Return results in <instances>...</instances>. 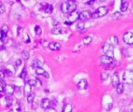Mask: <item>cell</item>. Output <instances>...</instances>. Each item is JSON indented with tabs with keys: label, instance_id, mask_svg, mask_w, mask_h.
<instances>
[{
	"label": "cell",
	"instance_id": "cell-28",
	"mask_svg": "<svg viewBox=\"0 0 133 112\" xmlns=\"http://www.w3.org/2000/svg\"><path fill=\"white\" fill-rule=\"evenodd\" d=\"M109 76V73H108V72H103V73H101V79L103 80V81H105V80H107Z\"/></svg>",
	"mask_w": 133,
	"mask_h": 112
},
{
	"label": "cell",
	"instance_id": "cell-11",
	"mask_svg": "<svg viewBox=\"0 0 133 112\" xmlns=\"http://www.w3.org/2000/svg\"><path fill=\"white\" fill-rule=\"evenodd\" d=\"M50 105H51V101L49 99H48V98H44L42 99L41 102V106L43 109H48L50 107Z\"/></svg>",
	"mask_w": 133,
	"mask_h": 112
},
{
	"label": "cell",
	"instance_id": "cell-1",
	"mask_svg": "<svg viewBox=\"0 0 133 112\" xmlns=\"http://www.w3.org/2000/svg\"><path fill=\"white\" fill-rule=\"evenodd\" d=\"M76 3L75 1H68L64 2L61 6V10L64 13H71L76 11Z\"/></svg>",
	"mask_w": 133,
	"mask_h": 112
},
{
	"label": "cell",
	"instance_id": "cell-3",
	"mask_svg": "<svg viewBox=\"0 0 133 112\" xmlns=\"http://www.w3.org/2000/svg\"><path fill=\"white\" fill-rule=\"evenodd\" d=\"M108 12V9L106 6H100L91 15L92 17L94 18H100L104 16Z\"/></svg>",
	"mask_w": 133,
	"mask_h": 112
},
{
	"label": "cell",
	"instance_id": "cell-27",
	"mask_svg": "<svg viewBox=\"0 0 133 112\" xmlns=\"http://www.w3.org/2000/svg\"><path fill=\"white\" fill-rule=\"evenodd\" d=\"M34 97H35V94L34 93H31L30 95L27 96V102L29 103V104H31V103H33V101L34 100Z\"/></svg>",
	"mask_w": 133,
	"mask_h": 112
},
{
	"label": "cell",
	"instance_id": "cell-32",
	"mask_svg": "<svg viewBox=\"0 0 133 112\" xmlns=\"http://www.w3.org/2000/svg\"><path fill=\"white\" fill-rule=\"evenodd\" d=\"M26 69L24 68V69H23V70H22V72H21V73H20V77L21 78V79H25L26 77Z\"/></svg>",
	"mask_w": 133,
	"mask_h": 112
},
{
	"label": "cell",
	"instance_id": "cell-7",
	"mask_svg": "<svg viewBox=\"0 0 133 112\" xmlns=\"http://www.w3.org/2000/svg\"><path fill=\"white\" fill-rule=\"evenodd\" d=\"M91 17V14L89 11H83L79 13V19L81 20H86Z\"/></svg>",
	"mask_w": 133,
	"mask_h": 112
},
{
	"label": "cell",
	"instance_id": "cell-16",
	"mask_svg": "<svg viewBox=\"0 0 133 112\" xmlns=\"http://www.w3.org/2000/svg\"><path fill=\"white\" fill-rule=\"evenodd\" d=\"M31 90H32V87H30L27 83H25V86H24V95H26V96L30 95V93H31Z\"/></svg>",
	"mask_w": 133,
	"mask_h": 112
},
{
	"label": "cell",
	"instance_id": "cell-37",
	"mask_svg": "<svg viewBox=\"0 0 133 112\" xmlns=\"http://www.w3.org/2000/svg\"><path fill=\"white\" fill-rule=\"evenodd\" d=\"M9 112H21V110L20 108H14V109L10 110Z\"/></svg>",
	"mask_w": 133,
	"mask_h": 112
},
{
	"label": "cell",
	"instance_id": "cell-34",
	"mask_svg": "<svg viewBox=\"0 0 133 112\" xmlns=\"http://www.w3.org/2000/svg\"><path fill=\"white\" fill-rule=\"evenodd\" d=\"M4 11H5V6H4L3 4L1 2H0V14L3 13Z\"/></svg>",
	"mask_w": 133,
	"mask_h": 112
},
{
	"label": "cell",
	"instance_id": "cell-30",
	"mask_svg": "<svg viewBox=\"0 0 133 112\" xmlns=\"http://www.w3.org/2000/svg\"><path fill=\"white\" fill-rule=\"evenodd\" d=\"M84 29V23L83 22H80V23H79L77 25H76V30H79L81 31Z\"/></svg>",
	"mask_w": 133,
	"mask_h": 112
},
{
	"label": "cell",
	"instance_id": "cell-31",
	"mask_svg": "<svg viewBox=\"0 0 133 112\" xmlns=\"http://www.w3.org/2000/svg\"><path fill=\"white\" fill-rule=\"evenodd\" d=\"M120 16H121V13L119 12H114L113 14L111 15V18H112V19H114V20H117Z\"/></svg>",
	"mask_w": 133,
	"mask_h": 112
},
{
	"label": "cell",
	"instance_id": "cell-19",
	"mask_svg": "<svg viewBox=\"0 0 133 112\" xmlns=\"http://www.w3.org/2000/svg\"><path fill=\"white\" fill-rule=\"evenodd\" d=\"M73 111V106L70 104H66L62 108L61 112H72Z\"/></svg>",
	"mask_w": 133,
	"mask_h": 112
},
{
	"label": "cell",
	"instance_id": "cell-6",
	"mask_svg": "<svg viewBox=\"0 0 133 112\" xmlns=\"http://www.w3.org/2000/svg\"><path fill=\"white\" fill-rule=\"evenodd\" d=\"M9 31V26L6 24H3L0 29V33H1V40L2 41H5L6 38L7 37V33Z\"/></svg>",
	"mask_w": 133,
	"mask_h": 112
},
{
	"label": "cell",
	"instance_id": "cell-39",
	"mask_svg": "<svg viewBox=\"0 0 133 112\" xmlns=\"http://www.w3.org/2000/svg\"><path fill=\"white\" fill-rule=\"evenodd\" d=\"M43 76H44L46 79H48V78H49V74H48V73H47V72H46V73L43 75Z\"/></svg>",
	"mask_w": 133,
	"mask_h": 112
},
{
	"label": "cell",
	"instance_id": "cell-25",
	"mask_svg": "<svg viewBox=\"0 0 133 112\" xmlns=\"http://www.w3.org/2000/svg\"><path fill=\"white\" fill-rule=\"evenodd\" d=\"M6 86V83L4 80H0V93L4 92L5 90V88Z\"/></svg>",
	"mask_w": 133,
	"mask_h": 112
},
{
	"label": "cell",
	"instance_id": "cell-2",
	"mask_svg": "<svg viewBox=\"0 0 133 112\" xmlns=\"http://www.w3.org/2000/svg\"><path fill=\"white\" fill-rule=\"evenodd\" d=\"M123 82L126 84H132L133 83V71L132 70H126L124 72L122 75Z\"/></svg>",
	"mask_w": 133,
	"mask_h": 112
},
{
	"label": "cell",
	"instance_id": "cell-41",
	"mask_svg": "<svg viewBox=\"0 0 133 112\" xmlns=\"http://www.w3.org/2000/svg\"><path fill=\"white\" fill-rule=\"evenodd\" d=\"M131 112H133V109H132V110L131 111Z\"/></svg>",
	"mask_w": 133,
	"mask_h": 112
},
{
	"label": "cell",
	"instance_id": "cell-36",
	"mask_svg": "<svg viewBox=\"0 0 133 112\" xmlns=\"http://www.w3.org/2000/svg\"><path fill=\"white\" fill-rule=\"evenodd\" d=\"M45 112H57V110L53 108V107H49V108L45 110Z\"/></svg>",
	"mask_w": 133,
	"mask_h": 112
},
{
	"label": "cell",
	"instance_id": "cell-20",
	"mask_svg": "<svg viewBox=\"0 0 133 112\" xmlns=\"http://www.w3.org/2000/svg\"><path fill=\"white\" fill-rule=\"evenodd\" d=\"M128 2L127 1H123L121 2V12H126L128 10Z\"/></svg>",
	"mask_w": 133,
	"mask_h": 112
},
{
	"label": "cell",
	"instance_id": "cell-29",
	"mask_svg": "<svg viewBox=\"0 0 133 112\" xmlns=\"http://www.w3.org/2000/svg\"><path fill=\"white\" fill-rule=\"evenodd\" d=\"M34 30H35V34H36V35H37V36H40V35L41 34V33H42V30H41V26H35Z\"/></svg>",
	"mask_w": 133,
	"mask_h": 112
},
{
	"label": "cell",
	"instance_id": "cell-18",
	"mask_svg": "<svg viewBox=\"0 0 133 112\" xmlns=\"http://www.w3.org/2000/svg\"><path fill=\"white\" fill-rule=\"evenodd\" d=\"M64 31L61 28H59V27H55L54 29L51 30V34H55V35H59V34H63Z\"/></svg>",
	"mask_w": 133,
	"mask_h": 112
},
{
	"label": "cell",
	"instance_id": "cell-4",
	"mask_svg": "<svg viewBox=\"0 0 133 112\" xmlns=\"http://www.w3.org/2000/svg\"><path fill=\"white\" fill-rule=\"evenodd\" d=\"M102 51L105 54L106 56L114 59V47L110 44H105L102 47Z\"/></svg>",
	"mask_w": 133,
	"mask_h": 112
},
{
	"label": "cell",
	"instance_id": "cell-8",
	"mask_svg": "<svg viewBox=\"0 0 133 112\" xmlns=\"http://www.w3.org/2000/svg\"><path fill=\"white\" fill-rule=\"evenodd\" d=\"M79 12L77 11H74L73 12H71L69 16V20L70 21V23H73L76 20L79 19Z\"/></svg>",
	"mask_w": 133,
	"mask_h": 112
},
{
	"label": "cell",
	"instance_id": "cell-35",
	"mask_svg": "<svg viewBox=\"0 0 133 112\" xmlns=\"http://www.w3.org/2000/svg\"><path fill=\"white\" fill-rule=\"evenodd\" d=\"M5 76H6V74H5V72L4 71H0V79L1 80H2L4 78H5Z\"/></svg>",
	"mask_w": 133,
	"mask_h": 112
},
{
	"label": "cell",
	"instance_id": "cell-17",
	"mask_svg": "<svg viewBox=\"0 0 133 112\" xmlns=\"http://www.w3.org/2000/svg\"><path fill=\"white\" fill-rule=\"evenodd\" d=\"M116 90L118 94H121V93H123L124 90H125V86H124V84L122 83H120L116 87Z\"/></svg>",
	"mask_w": 133,
	"mask_h": 112
},
{
	"label": "cell",
	"instance_id": "cell-10",
	"mask_svg": "<svg viewBox=\"0 0 133 112\" xmlns=\"http://www.w3.org/2000/svg\"><path fill=\"white\" fill-rule=\"evenodd\" d=\"M48 48L52 51H59L61 49V44L59 42H51L48 44Z\"/></svg>",
	"mask_w": 133,
	"mask_h": 112
},
{
	"label": "cell",
	"instance_id": "cell-5",
	"mask_svg": "<svg viewBox=\"0 0 133 112\" xmlns=\"http://www.w3.org/2000/svg\"><path fill=\"white\" fill-rule=\"evenodd\" d=\"M123 41L129 45L133 44V33L126 32L123 35Z\"/></svg>",
	"mask_w": 133,
	"mask_h": 112
},
{
	"label": "cell",
	"instance_id": "cell-15",
	"mask_svg": "<svg viewBox=\"0 0 133 112\" xmlns=\"http://www.w3.org/2000/svg\"><path fill=\"white\" fill-rule=\"evenodd\" d=\"M43 65H44V63H43L42 62H41V61L38 60V59H35V60H34V62H32L31 66L33 67L34 69H36L37 68H39V67H41Z\"/></svg>",
	"mask_w": 133,
	"mask_h": 112
},
{
	"label": "cell",
	"instance_id": "cell-12",
	"mask_svg": "<svg viewBox=\"0 0 133 112\" xmlns=\"http://www.w3.org/2000/svg\"><path fill=\"white\" fill-rule=\"evenodd\" d=\"M4 91H5V93L9 96L12 95L15 92V87H13L12 85H6V88H5V90Z\"/></svg>",
	"mask_w": 133,
	"mask_h": 112
},
{
	"label": "cell",
	"instance_id": "cell-21",
	"mask_svg": "<svg viewBox=\"0 0 133 112\" xmlns=\"http://www.w3.org/2000/svg\"><path fill=\"white\" fill-rule=\"evenodd\" d=\"M44 12H45L47 14H51L53 12V6L52 5H49V4H47V6L44 8Z\"/></svg>",
	"mask_w": 133,
	"mask_h": 112
},
{
	"label": "cell",
	"instance_id": "cell-9",
	"mask_svg": "<svg viewBox=\"0 0 133 112\" xmlns=\"http://www.w3.org/2000/svg\"><path fill=\"white\" fill-rule=\"evenodd\" d=\"M120 83V79H119L118 73H114L112 75V85L114 87H116Z\"/></svg>",
	"mask_w": 133,
	"mask_h": 112
},
{
	"label": "cell",
	"instance_id": "cell-23",
	"mask_svg": "<svg viewBox=\"0 0 133 112\" xmlns=\"http://www.w3.org/2000/svg\"><path fill=\"white\" fill-rule=\"evenodd\" d=\"M35 73H36L37 75H43L44 73H46V71L44 70L42 67H39V68H37L35 69Z\"/></svg>",
	"mask_w": 133,
	"mask_h": 112
},
{
	"label": "cell",
	"instance_id": "cell-14",
	"mask_svg": "<svg viewBox=\"0 0 133 112\" xmlns=\"http://www.w3.org/2000/svg\"><path fill=\"white\" fill-rule=\"evenodd\" d=\"M113 59H111V58L108 57V56H106V55H102L100 58V62H102V63H104V64H110L113 62Z\"/></svg>",
	"mask_w": 133,
	"mask_h": 112
},
{
	"label": "cell",
	"instance_id": "cell-40",
	"mask_svg": "<svg viewBox=\"0 0 133 112\" xmlns=\"http://www.w3.org/2000/svg\"><path fill=\"white\" fill-rule=\"evenodd\" d=\"M94 2V1H91V2H87V4H93Z\"/></svg>",
	"mask_w": 133,
	"mask_h": 112
},
{
	"label": "cell",
	"instance_id": "cell-33",
	"mask_svg": "<svg viewBox=\"0 0 133 112\" xmlns=\"http://www.w3.org/2000/svg\"><path fill=\"white\" fill-rule=\"evenodd\" d=\"M27 83L30 85V87H35V86H37V81H36V80H34V79H30V80H28Z\"/></svg>",
	"mask_w": 133,
	"mask_h": 112
},
{
	"label": "cell",
	"instance_id": "cell-24",
	"mask_svg": "<svg viewBox=\"0 0 133 112\" xmlns=\"http://www.w3.org/2000/svg\"><path fill=\"white\" fill-rule=\"evenodd\" d=\"M21 56H22V58H23V59L28 60L29 58H30V53L27 51H24L21 54Z\"/></svg>",
	"mask_w": 133,
	"mask_h": 112
},
{
	"label": "cell",
	"instance_id": "cell-38",
	"mask_svg": "<svg viewBox=\"0 0 133 112\" xmlns=\"http://www.w3.org/2000/svg\"><path fill=\"white\" fill-rule=\"evenodd\" d=\"M21 63H22V62H21L20 59H17V60L16 61V65H20Z\"/></svg>",
	"mask_w": 133,
	"mask_h": 112
},
{
	"label": "cell",
	"instance_id": "cell-22",
	"mask_svg": "<svg viewBox=\"0 0 133 112\" xmlns=\"http://www.w3.org/2000/svg\"><path fill=\"white\" fill-rule=\"evenodd\" d=\"M93 41V38L90 36H87V37H85L83 39V42L84 44H86V45H88V44H90Z\"/></svg>",
	"mask_w": 133,
	"mask_h": 112
},
{
	"label": "cell",
	"instance_id": "cell-26",
	"mask_svg": "<svg viewBox=\"0 0 133 112\" xmlns=\"http://www.w3.org/2000/svg\"><path fill=\"white\" fill-rule=\"evenodd\" d=\"M12 101H13V99L10 96H8L6 97V102L7 107H10L12 104Z\"/></svg>",
	"mask_w": 133,
	"mask_h": 112
},
{
	"label": "cell",
	"instance_id": "cell-13",
	"mask_svg": "<svg viewBox=\"0 0 133 112\" xmlns=\"http://www.w3.org/2000/svg\"><path fill=\"white\" fill-rule=\"evenodd\" d=\"M88 83L86 79H81L77 84V87L79 89H86L87 88Z\"/></svg>",
	"mask_w": 133,
	"mask_h": 112
}]
</instances>
